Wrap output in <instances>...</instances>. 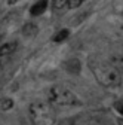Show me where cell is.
Instances as JSON below:
<instances>
[{
    "mask_svg": "<svg viewBox=\"0 0 123 125\" xmlns=\"http://www.w3.org/2000/svg\"><path fill=\"white\" fill-rule=\"evenodd\" d=\"M85 2H86V0H68V5H67V6H68L70 9H77V8L82 6Z\"/></svg>",
    "mask_w": 123,
    "mask_h": 125,
    "instance_id": "8fae6325",
    "label": "cell"
},
{
    "mask_svg": "<svg viewBox=\"0 0 123 125\" xmlns=\"http://www.w3.org/2000/svg\"><path fill=\"white\" fill-rule=\"evenodd\" d=\"M68 36H70V31H68V30H61V31H58V33H56V36L53 37V40H55V42H62V40H65Z\"/></svg>",
    "mask_w": 123,
    "mask_h": 125,
    "instance_id": "9c48e42d",
    "label": "cell"
},
{
    "mask_svg": "<svg viewBox=\"0 0 123 125\" xmlns=\"http://www.w3.org/2000/svg\"><path fill=\"white\" fill-rule=\"evenodd\" d=\"M15 2H19V0H9V3H15Z\"/></svg>",
    "mask_w": 123,
    "mask_h": 125,
    "instance_id": "5bb4252c",
    "label": "cell"
},
{
    "mask_svg": "<svg viewBox=\"0 0 123 125\" xmlns=\"http://www.w3.org/2000/svg\"><path fill=\"white\" fill-rule=\"evenodd\" d=\"M48 5H49L48 0H39V2H36V3L31 6V15H33V17L42 15L46 9H48Z\"/></svg>",
    "mask_w": 123,
    "mask_h": 125,
    "instance_id": "8992f818",
    "label": "cell"
},
{
    "mask_svg": "<svg viewBox=\"0 0 123 125\" xmlns=\"http://www.w3.org/2000/svg\"><path fill=\"white\" fill-rule=\"evenodd\" d=\"M0 67H2V62H0Z\"/></svg>",
    "mask_w": 123,
    "mask_h": 125,
    "instance_id": "9a60e30c",
    "label": "cell"
},
{
    "mask_svg": "<svg viewBox=\"0 0 123 125\" xmlns=\"http://www.w3.org/2000/svg\"><path fill=\"white\" fill-rule=\"evenodd\" d=\"M74 125H119V122L107 112H89L77 116Z\"/></svg>",
    "mask_w": 123,
    "mask_h": 125,
    "instance_id": "277c9868",
    "label": "cell"
},
{
    "mask_svg": "<svg viewBox=\"0 0 123 125\" xmlns=\"http://www.w3.org/2000/svg\"><path fill=\"white\" fill-rule=\"evenodd\" d=\"M48 103L52 106H74L79 101L71 89L62 85H55L48 92Z\"/></svg>",
    "mask_w": 123,
    "mask_h": 125,
    "instance_id": "3957f363",
    "label": "cell"
},
{
    "mask_svg": "<svg viewBox=\"0 0 123 125\" xmlns=\"http://www.w3.org/2000/svg\"><path fill=\"white\" fill-rule=\"evenodd\" d=\"M108 62H110L113 67H116L120 73H123V48L114 49V51L110 54Z\"/></svg>",
    "mask_w": 123,
    "mask_h": 125,
    "instance_id": "5b68a950",
    "label": "cell"
},
{
    "mask_svg": "<svg viewBox=\"0 0 123 125\" xmlns=\"http://www.w3.org/2000/svg\"><path fill=\"white\" fill-rule=\"evenodd\" d=\"M15 49H17V43H15V42H8V43L0 46V57L10 55Z\"/></svg>",
    "mask_w": 123,
    "mask_h": 125,
    "instance_id": "52a82bcc",
    "label": "cell"
},
{
    "mask_svg": "<svg viewBox=\"0 0 123 125\" xmlns=\"http://www.w3.org/2000/svg\"><path fill=\"white\" fill-rule=\"evenodd\" d=\"M90 70L94 73L95 79L107 88H116L122 83V73L113 67L110 62L101 61V60H92L89 62Z\"/></svg>",
    "mask_w": 123,
    "mask_h": 125,
    "instance_id": "6da1fadb",
    "label": "cell"
},
{
    "mask_svg": "<svg viewBox=\"0 0 123 125\" xmlns=\"http://www.w3.org/2000/svg\"><path fill=\"white\" fill-rule=\"evenodd\" d=\"M114 109H116V112L123 118V100H119L114 103Z\"/></svg>",
    "mask_w": 123,
    "mask_h": 125,
    "instance_id": "4fadbf2b",
    "label": "cell"
},
{
    "mask_svg": "<svg viewBox=\"0 0 123 125\" xmlns=\"http://www.w3.org/2000/svg\"><path fill=\"white\" fill-rule=\"evenodd\" d=\"M28 113H30V119H31L33 125H53L55 124L53 107L48 101L31 103Z\"/></svg>",
    "mask_w": 123,
    "mask_h": 125,
    "instance_id": "7a4b0ae2",
    "label": "cell"
},
{
    "mask_svg": "<svg viewBox=\"0 0 123 125\" xmlns=\"http://www.w3.org/2000/svg\"><path fill=\"white\" fill-rule=\"evenodd\" d=\"M67 5H68V0H53L52 2L53 9H64Z\"/></svg>",
    "mask_w": 123,
    "mask_h": 125,
    "instance_id": "30bf717a",
    "label": "cell"
},
{
    "mask_svg": "<svg viewBox=\"0 0 123 125\" xmlns=\"http://www.w3.org/2000/svg\"><path fill=\"white\" fill-rule=\"evenodd\" d=\"M37 33V25L36 24H27L25 27H24V34L25 36H34Z\"/></svg>",
    "mask_w": 123,
    "mask_h": 125,
    "instance_id": "ba28073f",
    "label": "cell"
},
{
    "mask_svg": "<svg viewBox=\"0 0 123 125\" xmlns=\"http://www.w3.org/2000/svg\"><path fill=\"white\" fill-rule=\"evenodd\" d=\"M0 106H2V109H5V110H9V109L13 106V101L10 98H5V100L0 101Z\"/></svg>",
    "mask_w": 123,
    "mask_h": 125,
    "instance_id": "7c38bea8",
    "label": "cell"
}]
</instances>
